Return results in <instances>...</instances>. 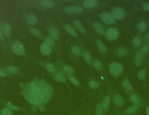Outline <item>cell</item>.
I'll return each instance as SVG.
<instances>
[{
    "instance_id": "1",
    "label": "cell",
    "mask_w": 149,
    "mask_h": 115,
    "mask_svg": "<svg viewBox=\"0 0 149 115\" xmlns=\"http://www.w3.org/2000/svg\"><path fill=\"white\" fill-rule=\"evenodd\" d=\"M46 86L47 84L44 87L38 88L35 83L31 84V87L33 90L30 100L32 103L38 104L43 101L45 96L49 94V88L46 87Z\"/></svg>"
},
{
    "instance_id": "2",
    "label": "cell",
    "mask_w": 149,
    "mask_h": 115,
    "mask_svg": "<svg viewBox=\"0 0 149 115\" xmlns=\"http://www.w3.org/2000/svg\"><path fill=\"white\" fill-rule=\"evenodd\" d=\"M109 69L110 73L115 77L120 76L123 72V66L118 62H113L110 63Z\"/></svg>"
},
{
    "instance_id": "3",
    "label": "cell",
    "mask_w": 149,
    "mask_h": 115,
    "mask_svg": "<svg viewBox=\"0 0 149 115\" xmlns=\"http://www.w3.org/2000/svg\"><path fill=\"white\" fill-rule=\"evenodd\" d=\"M126 12L125 10L120 7H116L112 11V15L114 19L123 20L126 16Z\"/></svg>"
},
{
    "instance_id": "4",
    "label": "cell",
    "mask_w": 149,
    "mask_h": 115,
    "mask_svg": "<svg viewBox=\"0 0 149 115\" xmlns=\"http://www.w3.org/2000/svg\"><path fill=\"white\" fill-rule=\"evenodd\" d=\"M99 18L106 24L112 25L116 23L115 19L109 12H104L99 15Z\"/></svg>"
},
{
    "instance_id": "5",
    "label": "cell",
    "mask_w": 149,
    "mask_h": 115,
    "mask_svg": "<svg viewBox=\"0 0 149 115\" xmlns=\"http://www.w3.org/2000/svg\"><path fill=\"white\" fill-rule=\"evenodd\" d=\"M106 37L110 41H113L118 38L119 36V31L116 27H111L106 32Z\"/></svg>"
},
{
    "instance_id": "6",
    "label": "cell",
    "mask_w": 149,
    "mask_h": 115,
    "mask_svg": "<svg viewBox=\"0 0 149 115\" xmlns=\"http://www.w3.org/2000/svg\"><path fill=\"white\" fill-rule=\"evenodd\" d=\"M12 50L17 55H22L25 52L23 45L19 42H15L12 45Z\"/></svg>"
},
{
    "instance_id": "7",
    "label": "cell",
    "mask_w": 149,
    "mask_h": 115,
    "mask_svg": "<svg viewBox=\"0 0 149 115\" xmlns=\"http://www.w3.org/2000/svg\"><path fill=\"white\" fill-rule=\"evenodd\" d=\"M52 49L50 46L47 44L46 43H42L41 46V53L45 55H49L52 52Z\"/></svg>"
},
{
    "instance_id": "8",
    "label": "cell",
    "mask_w": 149,
    "mask_h": 115,
    "mask_svg": "<svg viewBox=\"0 0 149 115\" xmlns=\"http://www.w3.org/2000/svg\"><path fill=\"white\" fill-rule=\"evenodd\" d=\"M64 11L66 13L72 14V13H79L82 12L83 9L81 7H66L64 10Z\"/></svg>"
},
{
    "instance_id": "9",
    "label": "cell",
    "mask_w": 149,
    "mask_h": 115,
    "mask_svg": "<svg viewBox=\"0 0 149 115\" xmlns=\"http://www.w3.org/2000/svg\"><path fill=\"white\" fill-rule=\"evenodd\" d=\"M49 34L51 37L55 40H58L59 38V33L57 28L51 27L49 29Z\"/></svg>"
},
{
    "instance_id": "10",
    "label": "cell",
    "mask_w": 149,
    "mask_h": 115,
    "mask_svg": "<svg viewBox=\"0 0 149 115\" xmlns=\"http://www.w3.org/2000/svg\"><path fill=\"white\" fill-rule=\"evenodd\" d=\"M94 27L95 30L99 34H103L105 32L104 27L101 23L96 22L94 24Z\"/></svg>"
},
{
    "instance_id": "11",
    "label": "cell",
    "mask_w": 149,
    "mask_h": 115,
    "mask_svg": "<svg viewBox=\"0 0 149 115\" xmlns=\"http://www.w3.org/2000/svg\"><path fill=\"white\" fill-rule=\"evenodd\" d=\"M97 4V2L94 0H87L83 2V5L87 8H92L96 7Z\"/></svg>"
},
{
    "instance_id": "12",
    "label": "cell",
    "mask_w": 149,
    "mask_h": 115,
    "mask_svg": "<svg viewBox=\"0 0 149 115\" xmlns=\"http://www.w3.org/2000/svg\"><path fill=\"white\" fill-rule=\"evenodd\" d=\"M143 58V54L141 52L139 51L136 54L135 57V64L137 66H139L141 64L142 60Z\"/></svg>"
},
{
    "instance_id": "13",
    "label": "cell",
    "mask_w": 149,
    "mask_h": 115,
    "mask_svg": "<svg viewBox=\"0 0 149 115\" xmlns=\"http://www.w3.org/2000/svg\"><path fill=\"white\" fill-rule=\"evenodd\" d=\"M113 100L114 103L119 106H122L124 104V100L120 95H116L114 96Z\"/></svg>"
},
{
    "instance_id": "14",
    "label": "cell",
    "mask_w": 149,
    "mask_h": 115,
    "mask_svg": "<svg viewBox=\"0 0 149 115\" xmlns=\"http://www.w3.org/2000/svg\"><path fill=\"white\" fill-rule=\"evenodd\" d=\"M117 53L118 56L120 57H123L126 56L128 55V51L124 47H120L118 50Z\"/></svg>"
},
{
    "instance_id": "15",
    "label": "cell",
    "mask_w": 149,
    "mask_h": 115,
    "mask_svg": "<svg viewBox=\"0 0 149 115\" xmlns=\"http://www.w3.org/2000/svg\"><path fill=\"white\" fill-rule=\"evenodd\" d=\"M65 29L69 34L73 36H77V33L75 30L71 26L69 25H66L65 26Z\"/></svg>"
},
{
    "instance_id": "16",
    "label": "cell",
    "mask_w": 149,
    "mask_h": 115,
    "mask_svg": "<svg viewBox=\"0 0 149 115\" xmlns=\"http://www.w3.org/2000/svg\"><path fill=\"white\" fill-rule=\"evenodd\" d=\"M96 44L99 50L102 52H105L106 50V47L104 43H103L100 40H97L96 41Z\"/></svg>"
},
{
    "instance_id": "17",
    "label": "cell",
    "mask_w": 149,
    "mask_h": 115,
    "mask_svg": "<svg viewBox=\"0 0 149 115\" xmlns=\"http://www.w3.org/2000/svg\"><path fill=\"white\" fill-rule=\"evenodd\" d=\"M83 57L84 58V60L87 63H88L89 64H92L91 62V56L89 52H85L83 53Z\"/></svg>"
},
{
    "instance_id": "18",
    "label": "cell",
    "mask_w": 149,
    "mask_h": 115,
    "mask_svg": "<svg viewBox=\"0 0 149 115\" xmlns=\"http://www.w3.org/2000/svg\"><path fill=\"white\" fill-rule=\"evenodd\" d=\"M74 24H75L76 28L79 30V31H80V32H82V34L85 33V29L84 28V27H83L81 23L79 20L76 21Z\"/></svg>"
},
{
    "instance_id": "19",
    "label": "cell",
    "mask_w": 149,
    "mask_h": 115,
    "mask_svg": "<svg viewBox=\"0 0 149 115\" xmlns=\"http://www.w3.org/2000/svg\"><path fill=\"white\" fill-rule=\"evenodd\" d=\"M40 4L45 7H51L54 6V3L50 1H43L40 2Z\"/></svg>"
},
{
    "instance_id": "20",
    "label": "cell",
    "mask_w": 149,
    "mask_h": 115,
    "mask_svg": "<svg viewBox=\"0 0 149 115\" xmlns=\"http://www.w3.org/2000/svg\"><path fill=\"white\" fill-rule=\"evenodd\" d=\"M3 30L4 34L7 37H9L11 34V27L8 23L4 24L3 27Z\"/></svg>"
},
{
    "instance_id": "21",
    "label": "cell",
    "mask_w": 149,
    "mask_h": 115,
    "mask_svg": "<svg viewBox=\"0 0 149 115\" xmlns=\"http://www.w3.org/2000/svg\"><path fill=\"white\" fill-rule=\"evenodd\" d=\"M123 85L124 88L128 91H131L133 89L132 86L131 85L129 80H125L123 81Z\"/></svg>"
},
{
    "instance_id": "22",
    "label": "cell",
    "mask_w": 149,
    "mask_h": 115,
    "mask_svg": "<svg viewBox=\"0 0 149 115\" xmlns=\"http://www.w3.org/2000/svg\"><path fill=\"white\" fill-rule=\"evenodd\" d=\"M147 24L144 22H141L138 26V29L141 32H144L146 30Z\"/></svg>"
},
{
    "instance_id": "23",
    "label": "cell",
    "mask_w": 149,
    "mask_h": 115,
    "mask_svg": "<svg viewBox=\"0 0 149 115\" xmlns=\"http://www.w3.org/2000/svg\"><path fill=\"white\" fill-rule=\"evenodd\" d=\"M139 108V105L138 104L133 105L128 109L126 110V112L127 113L130 114L135 112Z\"/></svg>"
},
{
    "instance_id": "24",
    "label": "cell",
    "mask_w": 149,
    "mask_h": 115,
    "mask_svg": "<svg viewBox=\"0 0 149 115\" xmlns=\"http://www.w3.org/2000/svg\"><path fill=\"white\" fill-rule=\"evenodd\" d=\"M27 20L30 24H33L37 21V18L35 15H30L27 17Z\"/></svg>"
},
{
    "instance_id": "25",
    "label": "cell",
    "mask_w": 149,
    "mask_h": 115,
    "mask_svg": "<svg viewBox=\"0 0 149 115\" xmlns=\"http://www.w3.org/2000/svg\"><path fill=\"white\" fill-rule=\"evenodd\" d=\"M146 75V71L144 69H142L139 72L137 75L138 78L140 80H144L145 78Z\"/></svg>"
},
{
    "instance_id": "26",
    "label": "cell",
    "mask_w": 149,
    "mask_h": 115,
    "mask_svg": "<svg viewBox=\"0 0 149 115\" xmlns=\"http://www.w3.org/2000/svg\"><path fill=\"white\" fill-rule=\"evenodd\" d=\"M110 103V97L109 96H106L103 100V109L106 108L108 106L109 103Z\"/></svg>"
},
{
    "instance_id": "27",
    "label": "cell",
    "mask_w": 149,
    "mask_h": 115,
    "mask_svg": "<svg viewBox=\"0 0 149 115\" xmlns=\"http://www.w3.org/2000/svg\"><path fill=\"white\" fill-rule=\"evenodd\" d=\"M130 100L133 103H134L136 105L139 104V100L138 98L136 95L132 94L130 96Z\"/></svg>"
},
{
    "instance_id": "28",
    "label": "cell",
    "mask_w": 149,
    "mask_h": 115,
    "mask_svg": "<svg viewBox=\"0 0 149 115\" xmlns=\"http://www.w3.org/2000/svg\"><path fill=\"white\" fill-rule=\"evenodd\" d=\"M133 43L134 47L137 48L140 46L141 44V41L138 38H136L133 40Z\"/></svg>"
},
{
    "instance_id": "29",
    "label": "cell",
    "mask_w": 149,
    "mask_h": 115,
    "mask_svg": "<svg viewBox=\"0 0 149 115\" xmlns=\"http://www.w3.org/2000/svg\"><path fill=\"white\" fill-rule=\"evenodd\" d=\"M72 51L73 54L77 56H80L81 55V52L80 48L77 46H74L72 49Z\"/></svg>"
},
{
    "instance_id": "30",
    "label": "cell",
    "mask_w": 149,
    "mask_h": 115,
    "mask_svg": "<svg viewBox=\"0 0 149 115\" xmlns=\"http://www.w3.org/2000/svg\"><path fill=\"white\" fill-rule=\"evenodd\" d=\"M45 43L49 45V46H53L54 45V41L53 40V39L51 37H49V36L46 37L45 39Z\"/></svg>"
},
{
    "instance_id": "31",
    "label": "cell",
    "mask_w": 149,
    "mask_h": 115,
    "mask_svg": "<svg viewBox=\"0 0 149 115\" xmlns=\"http://www.w3.org/2000/svg\"><path fill=\"white\" fill-rule=\"evenodd\" d=\"M30 32L31 34H32L33 35L37 37H40L42 36V34L40 32V31L37 29H35V28L31 29V30H30Z\"/></svg>"
},
{
    "instance_id": "32",
    "label": "cell",
    "mask_w": 149,
    "mask_h": 115,
    "mask_svg": "<svg viewBox=\"0 0 149 115\" xmlns=\"http://www.w3.org/2000/svg\"><path fill=\"white\" fill-rule=\"evenodd\" d=\"M93 66L96 69L99 70L102 68V64L99 61L96 60L93 62Z\"/></svg>"
},
{
    "instance_id": "33",
    "label": "cell",
    "mask_w": 149,
    "mask_h": 115,
    "mask_svg": "<svg viewBox=\"0 0 149 115\" xmlns=\"http://www.w3.org/2000/svg\"><path fill=\"white\" fill-rule=\"evenodd\" d=\"M47 69L50 72H54L56 70V67L52 63H48L46 66Z\"/></svg>"
},
{
    "instance_id": "34",
    "label": "cell",
    "mask_w": 149,
    "mask_h": 115,
    "mask_svg": "<svg viewBox=\"0 0 149 115\" xmlns=\"http://www.w3.org/2000/svg\"><path fill=\"white\" fill-rule=\"evenodd\" d=\"M63 68L64 70L68 73L72 74L74 72V70H73V68H72L71 66L67 65H65L63 66Z\"/></svg>"
},
{
    "instance_id": "35",
    "label": "cell",
    "mask_w": 149,
    "mask_h": 115,
    "mask_svg": "<svg viewBox=\"0 0 149 115\" xmlns=\"http://www.w3.org/2000/svg\"><path fill=\"white\" fill-rule=\"evenodd\" d=\"M1 115H12V112L9 109L6 108L2 110Z\"/></svg>"
},
{
    "instance_id": "36",
    "label": "cell",
    "mask_w": 149,
    "mask_h": 115,
    "mask_svg": "<svg viewBox=\"0 0 149 115\" xmlns=\"http://www.w3.org/2000/svg\"><path fill=\"white\" fill-rule=\"evenodd\" d=\"M90 87L93 89H96L99 87V83L96 81H92L90 83Z\"/></svg>"
},
{
    "instance_id": "37",
    "label": "cell",
    "mask_w": 149,
    "mask_h": 115,
    "mask_svg": "<svg viewBox=\"0 0 149 115\" xmlns=\"http://www.w3.org/2000/svg\"><path fill=\"white\" fill-rule=\"evenodd\" d=\"M102 107L101 104H98L96 107V111L95 115H102Z\"/></svg>"
},
{
    "instance_id": "38",
    "label": "cell",
    "mask_w": 149,
    "mask_h": 115,
    "mask_svg": "<svg viewBox=\"0 0 149 115\" xmlns=\"http://www.w3.org/2000/svg\"><path fill=\"white\" fill-rule=\"evenodd\" d=\"M69 80L73 84H74L78 86L79 85V82L78 80L76 78L72 76L69 77Z\"/></svg>"
},
{
    "instance_id": "39",
    "label": "cell",
    "mask_w": 149,
    "mask_h": 115,
    "mask_svg": "<svg viewBox=\"0 0 149 115\" xmlns=\"http://www.w3.org/2000/svg\"><path fill=\"white\" fill-rule=\"evenodd\" d=\"M55 79L56 80L59 82H64L66 80L65 78L64 77L63 75H57L55 77Z\"/></svg>"
},
{
    "instance_id": "40",
    "label": "cell",
    "mask_w": 149,
    "mask_h": 115,
    "mask_svg": "<svg viewBox=\"0 0 149 115\" xmlns=\"http://www.w3.org/2000/svg\"><path fill=\"white\" fill-rule=\"evenodd\" d=\"M8 71L11 73H15L17 71V69L13 66H10L8 67Z\"/></svg>"
},
{
    "instance_id": "41",
    "label": "cell",
    "mask_w": 149,
    "mask_h": 115,
    "mask_svg": "<svg viewBox=\"0 0 149 115\" xmlns=\"http://www.w3.org/2000/svg\"><path fill=\"white\" fill-rule=\"evenodd\" d=\"M8 106L9 108L11 109L12 110H19L18 107H17V106L12 105L8 104Z\"/></svg>"
},
{
    "instance_id": "42",
    "label": "cell",
    "mask_w": 149,
    "mask_h": 115,
    "mask_svg": "<svg viewBox=\"0 0 149 115\" xmlns=\"http://www.w3.org/2000/svg\"><path fill=\"white\" fill-rule=\"evenodd\" d=\"M149 50V47L147 46H144V47H143L141 50V52L142 53H145L146 52H147V51Z\"/></svg>"
},
{
    "instance_id": "43",
    "label": "cell",
    "mask_w": 149,
    "mask_h": 115,
    "mask_svg": "<svg viewBox=\"0 0 149 115\" xmlns=\"http://www.w3.org/2000/svg\"><path fill=\"white\" fill-rule=\"evenodd\" d=\"M144 8L145 11H149V3H146L144 4Z\"/></svg>"
},
{
    "instance_id": "44",
    "label": "cell",
    "mask_w": 149,
    "mask_h": 115,
    "mask_svg": "<svg viewBox=\"0 0 149 115\" xmlns=\"http://www.w3.org/2000/svg\"><path fill=\"white\" fill-rule=\"evenodd\" d=\"M0 39H3L4 37H3V35L2 33V32L1 31V29H0Z\"/></svg>"
},
{
    "instance_id": "45",
    "label": "cell",
    "mask_w": 149,
    "mask_h": 115,
    "mask_svg": "<svg viewBox=\"0 0 149 115\" xmlns=\"http://www.w3.org/2000/svg\"><path fill=\"white\" fill-rule=\"evenodd\" d=\"M146 112L147 115H149V105L146 108Z\"/></svg>"
},
{
    "instance_id": "46",
    "label": "cell",
    "mask_w": 149,
    "mask_h": 115,
    "mask_svg": "<svg viewBox=\"0 0 149 115\" xmlns=\"http://www.w3.org/2000/svg\"><path fill=\"white\" fill-rule=\"evenodd\" d=\"M4 75V73L2 71H0V76H3Z\"/></svg>"
},
{
    "instance_id": "47",
    "label": "cell",
    "mask_w": 149,
    "mask_h": 115,
    "mask_svg": "<svg viewBox=\"0 0 149 115\" xmlns=\"http://www.w3.org/2000/svg\"><path fill=\"white\" fill-rule=\"evenodd\" d=\"M146 39L149 40V34H148L146 36Z\"/></svg>"
},
{
    "instance_id": "48",
    "label": "cell",
    "mask_w": 149,
    "mask_h": 115,
    "mask_svg": "<svg viewBox=\"0 0 149 115\" xmlns=\"http://www.w3.org/2000/svg\"><path fill=\"white\" fill-rule=\"evenodd\" d=\"M148 47H149V46H148Z\"/></svg>"
}]
</instances>
